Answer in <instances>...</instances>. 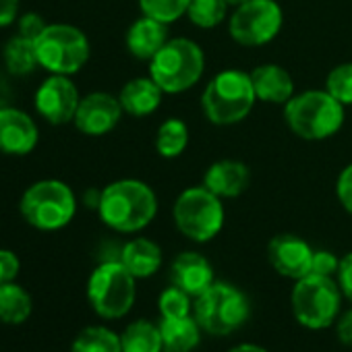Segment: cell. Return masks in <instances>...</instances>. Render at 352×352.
Instances as JSON below:
<instances>
[{
    "mask_svg": "<svg viewBox=\"0 0 352 352\" xmlns=\"http://www.w3.org/2000/svg\"><path fill=\"white\" fill-rule=\"evenodd\" d=\"M98 214L100 220L116 232H139L153 222L157 197L143 181L122 179L102 189Z\"/></svg>",
    "mask_w": 352,
    "mask_h": 352,
    "instance_id": "6da1fadb",
    "label": "cell"
},
{
    "mask_svg": "<svg viewBox=\"0 0 352 352\" xmlns=\"http://www.w3.org/2000/svg\"><path fill=\"white\" fill-rule=\"evenodd\" d=\"M284 118L294 135L307 141L333 137L344 124V104L325 89L292 96L284 104Z\"/></svg>",
    "mask_w": 352,
    "mask_h": 352,
    "instance_id": "7a4b0ae2",
    "label": "cell"
},
{
    "mask_svg": "<svg viewBox=\"0 0 352 352\" xmlns=\"http://www.w3.org/2000/svg\"><path fill=\"white\" fill-rule=\"evenodd\" d=\"M21 218L42 232H54L69 226L77 214L73 189L58 179H44L25 189L19 201Z\"/></svg>",
    "mask_w": 352,
    "mask_h": 352,
    "instance_id": "3957f363",
    "label": "cell"
},
{
    "mask_svg": "<svg viewBox=\"0 0 352 352\" xmlns=\"http://www.w3.org/2000/svg\"><path fill=\"white\" fill-rule=\"evenodd\" d=\"M193 317L210 336H230L251 317L249 296L228 282H214L193 300Z\"/></svg>",
    "mask_w": 352,
    "mask_h": 352,
    "instance_id": "277c9868",
    "label": "cell"
},
{
    "mask_svg": "<svg viewBox=\"0 0 352 352\" xmlns=\"http://www.w3.org/2000/svg\"><path fill=\"white\" fill-rule=\"evenodd\" d=\"M206 71V54L199 44L187 38H172L149 60V77L164 94L191 89Z\"/></svg>",
    "mask_w": 352,
    "mask_h": 352,
    "instance_id": "5b68a950",
    "label": "cell"
},
{
    "mask_svg": "<svg viewBox=\"0 0 352 352\" xmlns=\"http://www.w3.org/2000/svg\"><path fill=\"white\" fill-rule=\"evenodd\" d=\"M255 89L251 73L226 69L218 73L201 96V108L212 124L228 126L247 118L255 106Z\"/></svg>",
    "mask_w": 352,
    "mask_h": 352,
    "instance_id": "8992f818",
    "label": "cell"
},
{
    "mask_svg": "<svg viewBox=\"0 0 352 352\" xmlns=\"http://www.w3.org/2000/svg\"><path fill=\"white\" fill-rule=\"evenodd\" d=\"M342 290L336 278L309 274L294 282L290 294L292 315L298 325L311 331L327 329L342 313Z\"/></svg>",
    "mask_w": 352,
    "mask_h": 352,
    "instance_id": "52a82bcc",
    "label": "cell"
},
{
    "mask_svg": "<svg viewBox=\"0 0 352 352\" xmlns=\"http://www.w3.org/2000/svg\"><path fill=\"white\" fill-rule=\"evenodd\" d=\"M137 278L118 261H102L87 280V300L102 319H122L135 305Z\"/></svg>",
    "mask_w": 352,
    "mask_h": 352,
    "instance_id": "ba28073f",
    "label": "cell"
},
{
    "mask_svg": "<svg viewBox=\"0 0 352 352\" xmlns=\"http://www.w3.org/2000/svg\"><path fill=\"white\" fill-rule=\"evenodd\" d=\"M36 52L40 67L50 75H75L89 60L87 36L69 23H48L42 36L36 40Z\"/></svg>",
    "mask_w": 352,
    "mask_h": 352,
    "instance_id": "9c48e42d",
    "label": "cell"
},
{
    "mask_svg": "<svg viewBox=\"0 0 352 352\" xmlns=\"http://www.w3.org/2000/svg\"><path fill=\"white\" fill-rule=\"evenodd\" d=\"M174 224L193 243H210L224 226V206L210 189L191 187L174 201Z\"/></svg>",
    "mask_w": 352,
    "mask_h": 352,
    "instance_id": "30bf717a",
    "label": "cell"
},
{
    "mask_svg": "<svg viewBox=\"0 0 352 352\" xmlns=\"http://www.w3.org/2000/svg\"><path fill=\"white\" fill-rule=\"evenodd\" d=\"M284 23V13L276 0H247L239 5L228 21L230 38L241 46H263L272 42Z\"/></svg>",
    "mask_w": 352,
    "mask_h": 352,
    "instance_id": "8fae6325",
    "label": "cell"
},
{
    "mask_svg": "<svg viewBox=\"0 0 352 352\" xmlns=\"http://www.w3.org/2000/svg\"><path fill=\"white\" fill-rule=\"evenodd\" d=\"M81 96L77 85L67 75H50L40 83L34 96V106L38 114L50 124L73 122Z\"/></svg>",
    "mask_w": 352,
    "mask_h": 352,
    "instance_id": "7c38bea8",
    "label": "cell"
},
{
    "mask_svg": "<svg viewBox=\"0 0 352 352\" xmlns=\"http://www.w3.org/2000/svg\"><path fill=\"white\" fill-rule=\"evenodd\" d=\"M122 106L120 100L106 91H94L85 98H81L77 114L73 118L77 131L89 137H102L114 131V126L122 118Z\"/></svg>",
    "mask_w": 352,
    "mask_h": 352,
    "instance_id": "4fadbf2b",
    "label": "cell"
},
{
    "mask_svg": "<svg viewBox=\"0 0 352 352\" xmlns=\"http://www.w3.org/2000/svg\"><path fill=\"white\" fill-rule=\"evenodd\" d=\"M311 245L296 234H278L267 245V259L272 267L288 280H300L311 274L313 265Z\"/></svg>",
    "mask_w": 352,
    "mask_h": 352,
    "instance_id": "5bb4252c",
    "label": "cell"
},
{
    "mask_svg": "<svg viewBox=\"0 0 352 352\" xmlns=\"http://www.w3.org/2000/svg\"><path fill=\"white\" fill-rule=\"evenodd\" d=\"M40 141L36 120L15 106L0 108V153L30 155Z\"/></svg>",
    "mask_w": 352,
    "mask_h": 352,
    "instance_id": "9a60e30c",
    "label": "cell"
},
{
    "mask_svg": "<svg viewBox=\"0 0 352 352\" xmlns=\"http://www.w3.org/2000/svg\"><path fill=\"white\" fill-rule=\"evenodd\" d=\"M216 282V274L208 257L195 251L176 255L170 265V284L179 286L193 298L206 292Z\"/></svg>",
    "mask_w": 352,
    "mask_h": 352,
    "instance_id": "2e32d148",
    "label": "cell"
},
{
    "mask_svg": "<svg viewBox=\"0 0 352 352\" xmlns=\"http://www.w3.org/2000/svg\"><path fill=\"white\" fill-rule=\"evenodd\" d=\"M249 183H251V172L239 160L214 162L204 176V187L210 189L220 199L222 197H239L241 193L247 191Z\"/></svg>",
    "mask_w": 352,
    "mask_h": 352,
    "instance_id": "e0dca14e",
    "label": "cell"
},
{
    "mask_svg": "<svg viewBox=\"0 0 352 352\" xmlns=\"http://www.w3.org/2000/svg\"><path fill=\"white\" fill-rule=\"evenodd\" d=\"M168 40V25L145 15L126 32V48L139 60H151Z\"/></svg>",
    "mask_w": 352,
    "mask_h": 352,
    "instance_id": "ac0fdd59",
    "label": "cell"
},
{
    "mask_svg": "<svg viewBox=\"0 0 352 352\" xmlns=\"http://www.w3.org/2000/svg\"><path fill=\"white\" fill-rule=\"evenodd\" d=\"M118 261L137 278V280H145L151 278L153 274L160 272L164 255L157 243L149 241V239H133L129 243H124L120 247V255Z\"/></svg>",
    "mask_w": 352,
    "mask_h": 352,
    "instance_id": "d6986e66",
    "label": "cell"
},
{
    "mask_svg": "<svg viewBox=\"0 0 352 352\" xmlns=\"http://www.w3.org/2000/svg\"><path fill=\"white\" fill-rule=\"evenodd\" d=\"M257 100L270 104H286L294 96V81L280 65H261L251 73Z\"/></svg>",
    "mask_w": 352,
    "mask_h": 352,
    "instance_id": "ffe728a7",
    "label": "cell"
},
{
    "mask_svg": "<svg viewBox=\"0 0 352 352\" xmlns=\"http://www.w3.org/2000/svg\"><path fill=\"white\" fill-rule=\"evenodd\" d=\"M162 96H164L162 87L151 77H137V79H131L120 89L118 100L126 114L141 118L157 110Z\"/></svg>",
    "mask_w": 352,
    "mask_h": 352,
    "instance_id": "44dd1931",
    "label": "cell"
},
{
    "mask_svg": "<svg viewBox=\"0 0 352 352\" xmlns=\"http://www.w3.org/2000/svg\"><path fill=\"white\" fill-rule=\"evenodd\" d=\"M164 352H193L201 344V325L193 315L160 317Z\"/></svg>",
    "mask_w": 352,
    "mask_h": 352,
    "instance_id": "7402d4cb",
    "label": "cell"
},
{
    "mask_svg": "<svg viewBox=\"0 0 352 352\" xmlns=\"http://www.w3.org/2000/svg\"><path fill=\"white\" fill-rule=\"evenodd\" d=\"M122 352H164L160 323L149 319L131 321L120 333Z\"/></svg>",
    "mask_w": 352,
    "mask_h": 352,
    "instance_id": "603a6c76",
    "label": "cell"
},
{
    "mask_svg": "<svg viewBox=\"0 0 352 352\" xmlns=\"http://www.w3.org/2000/svg\"><path fill=\"white\" fill-rule=\"evenodd\" d=\"M3 63H5V71L13 77H28L32 75L38 67V52H36V42L15 36L5 44L3 50Z\"/></svg>",
    "mask_w": 352,
    "mask_h": 352,
    "instance_id": "cb8c5ba5",
    "label": "cell"
},
{
    "mask_svg": "<svg viewBox=\"0 0 352 352\" xmlns=\"http://www.w3.org/2000/svg\"><path fill=\"white\" fill-rule=\"evenodd\" d=\"M34 309V300L30 292L15 284H0V321L9 325H21L30 319Z\"/></svg>",
    "mask_w": 352,
    "mask_h": 352,
    "instance_id": "d4e9b609",
    "label": "cell"
},
{
    "mask_svg": "<svg viewBox=\"0 0 352 352\" xmlns=\"http://www.w3.org/2000/svg\"><path fill=\"white\" fill-rule=\"evenodd\" d=\"M71 352H122L120 333L104 325H89L75 336Z\"/></svg>",
    "mask_w": 352,
    "mask_h": 352,
    "instance_id": "484cf974",
    "label": "cell"
},
{
    "mask_svg": "<svg viewBox=\"0 0 352 352\" xmlns=\"http://www.w3.org/2000/svg\"><path fill=\"white\" fill-rule=\"evenodd\" d=\"M189 145V126L179 118H168L155 133V149L162 157H179Z\"/></svg>",
    "mask_w": 352,
    "mask_h": 352,
    "instance_id": "4316f807",
    "label": "cell"
},
{
    "mask_svg": "<svg viewBox=\"0 0 352 352\" xmlns=\"http://www.w3.org/2000/svg\"><path fill=\"white\" fill-rule=\"evenodd\" d=\"M228 0H191L187 9V17L193 25L201 30H212L226 19L228 13Z\"/></svg>",
    "mask_w": 352,
    "mask_h": 352,
    "instance_id": "83f0119b",
    "label": "cell"
},
{
    "mask_svg": "<svg viewBox=\"0 0 352 352\" xmlns=\"http://www.w3.org/2000/svg\"><path fill=\"white\" fill-rule=\"evenodd\" d=\"M193 296L181 290L179 286L170 284L157 296V311L160 317H187L193 315Z\"/></svg>",
    "mask_w": 352,
    "mask_h": 352,
    "instance_id": "f1b7e54d",
    "label": "cell"
},
{
    "mask_svg": "<svg viewBox=\"0 0 352 352\" xmlns=\"http://www.w3.org/2000/svg\"><path fill=\"white\" fill-rule=\"evenodd\" d=\"M191 5V0H139L141 13L162 23H174L181 19Z\"/></svg>",
    "mask_w": 352,
    "mask_h": 352,
    "instance_id": "f546056e",
    "label": "cell"
},
{
    "mask_svg": "<svg viewBox=\"0 0 352 352\" xmlns=\"http://www.w3.org/2000/svg\"><path fill=\"white\" fill-rule=\"evenodd\" d=\"M325 91L344 106H352V63L338 65L325 79Z\"/></svg>",
    "mask_w": 352,
    "mask_h": 352,
    "instance_id": "4dcf8cb0",
    "label": "cell"
},
{
    "mask_svg": "<svg viewBox=\"0 0 352 352\" xmlns=\"http://www.w3.org/2000/svg\"><path fill=\"white\" fill-rule=\"evenodd\" d=\"M46 21L40 13H23L17 19V36L28 38V40H38L42 36V32L46 30Z\"/></svg>",
    "mask_w": 352,
    "mask_h": 352,
    "instance_id": "1f68e13d",
    "label": "cell"
},
{
    "mask_svg": "<svg viewBox=\"0 0 352 352\" xmlns=\"http://www.w3.org/2000/svg\"><path fill=\"white\" fill-rule=\"evenodd\" d=\"M338 267H340V259L331 251H315L313 253L311 274H319V276L333 278L338 274Z\"/></svg>",
    "mask_w": 352,
    "mask_h": 352,
    "instance_id": "d6a6232c",
    "label": "cell"
},
{
    "mask_svg": "<svg viewBox=\"0 0 352 352\" xmlns=\"http://www.w3.org/2000/svg\"><path fill=\"white\" fill-rule=\"evenodd\" d=\"M19 270H21L19 257L9 249H0V284L15 282V278L19 276Z\"/></svg>",
    "mask_w": 352,
    "mask_h": 352,
    "instance_id": "836d02e7",
    "label": "cell"
},
{
    "mask_svg": "<svg viewBox=\"0 0 352 352\" xmlns=\"http://www.w3.org/2000/svg\"><path fill=\"white\" fill-rule=\"evenodd\" d=\"M336 191H338V199H340L342 208L352 216V164H348V166L340 172Z\"/></svg>",
    "mask_w": 352,
    "mask_h": 352,
    "instance_id": "e575fe53",
    "label": "cell"
},
{
    "mask_svg": "<svg viewBox=\"0 0 352 352\" xmlns=\"http://www.w3.org/2000/svg\"><path fill=\"white\" fill-rule=\"evenodd\" d=\"M336 282L344 294L346 300H350L352 305V253H346L344 257H340V267L336 274Z\"/></svg>",
    "mask_w": 352,
    "mask_h": 352,
    "instance_id": "d590c367",
    "label": "cell"
},
{
    "mask_svg": "<svg viewBox=\"0 0 352 352\" xmlns=\"http://www.w3.org/2000/svg\"><path fill=\"white\" fill-rule=\"evenodd\" d=\"M336 338L342 346L352 348V307L338 315L336 319Z\"/></svg>",
    "mask_w": 352,
    "mask_h": 352,
    "instance_id": "8d00e7d4",
    "label": "cell"
},
{
    "mask_svg": "<svg viewBox=\"0 0 352 352\" xmlns=\"http://www.w3.org/2000/svg\"><path fill=\"white\" fill-rule=\"evenodd\" d=\"M19 19V0H0V30Z\"/></svg>",
    "mask_w": 352,
    "mask_h": 352,
    "instance_id": "74e56055",
    "label": "cell"
},
{
    "mask_svg": "<svg viewBox=\"0 0 352 352\" xmlns=\"http://www.w3.org/2000/svg\"><path fill=\"white\" fill-rule=\"evenodd\" d=\"M11 87H9V81L7 77L0 73V108H5V106H11Z\"/></svg>",
    "mask_w": 352,
    "mask_h": 352,
    "instance_id": "f35d334b",
    "label": "cell"
},
{
    "mask_svg": "<svg viewBox=\"0 0 352 352\" xmlns=\"http://www.w3.org/2000/svg\"><path fill=\"white\" fill-rule=\"evenodd\" d=\"M226 352H270V350L259 344H236V346L228 348Z\"/></svg>",
    "mask_w": 352,
    "mask_h": 352,
    "instance_id": "ab89813d",
    "label": "cell"
},
{
    "mask_svg": "<svg viewBox=\"0 0 352 352\" xmlns=\"http://www.w3.org/2000/svg\"><path fill=\"white\" fill-rule=\"evenodd\" d=\"M230 5H234V7H239V5H243V3H247V0H228Z\"/></svg>",
    "mask_w": 352,
    "mask_h": 352,
    "instance_id": "60d3db41",
    "label": "cell"
}]
</instances>
